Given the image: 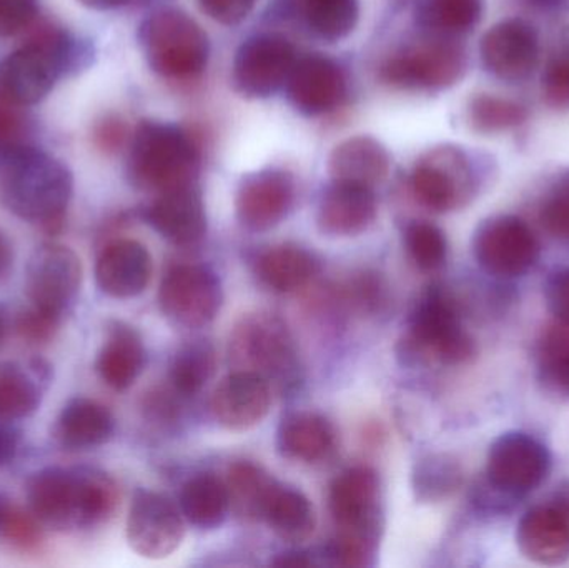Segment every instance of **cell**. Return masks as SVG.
Masks as SVG:
<instances>
[{"label": "cell", "instance_id": "1", "mask_svg": "<svg viewBox=\"0 0 569 568\" xmlns=\"http://www.w3.org/2000/svg\"><path fill=\"white\" fill-rule=\"evenodd\" d=\"M27 502L40 524L56 530L89 529L112 516L117 484L93 469H46L27 482Z\"/></svg>", "mask_w": 569, "mask_h": 568}, {"label": "cell", "instance_id": "2", "mask_svg": "<svg viewBox=\"0 0 569 568\" xmlns=\"http://www.w3.org/2000/svg\"><path fill=\"white\" fill-rule=\"evenodd\" d=\"M72 190L70 170L33 147L0 157V203L19 219L56 232L62 227Z\"/></svg>", "mask_w": 569, "mask_h": 568}, {"label": "cell", "instance_id": "3", "mask_svg": "<svg viewBox=\"0 0 569 568\" xmlns=\"http://www.w3.org/2000/svg\"><path fill=\"white\" fill-rule=\"evenodd\" d=\"M199 167V146L182 127L143 120L133 132L127 173L139 189L160 193L192 186Z\"/></svg>", "mask_w": 569, "mask_h": 568}, {"label": "cell", "instance_id": "4", "mask_svg": "<svg viewBox=\"0 0 569 568\" xmlns=\"http://www.w3.org/2000/svg\"><path fill=\"white\" fill-rule=\"evenodd\" d=\"M401 347L410 362L465 366L477 357V343L465 330L457 302L438 286L415 307Z\"/></svg>", "mask_w": 569, "mask_h": 568}, {"label": "cell", "instance_id": "5", "mask_svg": "<svg viewBox=\"0 0 569 568\" xmlns=\"http://www.w3.org/2000/svg\"><path fill=\"white\" fill-rule=\"evenodd\" d=\"M230 360L237 370L257 373L280 389L298 382L297 346L287 323L276 313H249L237 323L230 337Z\"/></svg>", "mask_w": 569, "mask_h": 568}, {"label": "cell", "instance_id": "6", "mask_svg": "<svg viewBox=\"0 0 569 568\" xmlns=\"http://www.w3.org/2000/svg\"><path fill=\"white\" fill-rule=\"evenodd\" d=\"M139 40L149 66L167 79H193L209 63V37L180 10H159L147 17Z\"/></svg>", "mask_w": 569, "mask_h": 568}, {"label": "cell", "instance_id": "7", "mask_svg": "<svg viewBox=\"0 0 569 568\" xmlns=\"http://www.w3.org/2000/svg\"><path fill=\"white\" fill-rule=\"evenodd\" d=\"M66 33L47 29L0 62V96L22 107L49 96L72 59Z\"/></svg>", "mask_w": 569, "mask_h": 568}, {"label": "cell", "instance_id": "8", "mask_svg": "<svg viewBox=\"0 0 569 568\" xmlns=\"http://www.w3.org/2000/svg\"><path fill=\"white\" fill-rule=\"evenodd\" d=\"M421 206L433 212H453L467 206L478 189L477 170L465 150L437 147L425 153L410 177Z\"/></svg>", "mask_w": 569, "mask_h": 568}, {"label": "cell", "instance_id": "9", "mask_svg": "<svg viewBox=\"0 0 569 568\" xmlns=\"http://www.w3.org/2000/svg\"><path fill=\"white\" fill-rule=\"evenodd\" d=\"M551 472V454L541 440L520 430L501 434L487 457V484L505 499L537 490Z\"/></svg>", "mask_w": 569, "mask_h": 568}, {"label": "cell", "instance_id": "10", "mask_svg": "<svg viewBox=\"0 0 569 568\" xmlns=\"http://www.w3.org/2000/svg\"><path fill=\"white\" fill-rule=\"evenodd\" d=\"M473 256L478 266L497 279L527 276L540 259L541 246L531 227L517 216H495L475 230Z\"/></svg>", "mask_w": 569, "mask_h": 568}, {"label": "cell", "instance_id": "11", "mask_svg": "<svg viewBox=\"0 0 569 568\" xmlns=\"http://www.w3.org/2000/svg\"><path fill=\"white\" fill-rule=\"evenodd\" d=\"M223 292L219 277L202 266L173 267L163 277L159 302L177 326L199 329L219 316Z\"/></svg>", "mask_w": 569, "mask_h": 568}, {"label": "cell", "instance_id": "12", "mask_svg": "<svg viewBox=\"0 0 569 568\" xmlns=\"http://www.w3.org/2000/svg\"><path fill=\"white\" fill-rule=\"evenodd\" d=\"M82 286V263L72 249L43 243L30 256L26 293L36 309L62 317Z\"/></svg>", "mask_w": 569, "mask_h": 568}, {"label": "cell", "instance_id": "13", "mask_svg": "<svg viewBox=\"0 0 569 568\" xmlns=\"http://www.w3.org/2000/svg\"><path fill=\"white\" fill-rule=\"evenodd\" d=\"M463 72V50L447 40H431L388 59L381 79L400 89L440 90L458 82Z\"/></svg>", "mask_w": 569, "mask_h": 568}, {"label": "cell", "instance_id": "14", "mask_svg": "<svg viewBox=\"0 0 569 568\" xmlns=\"http://www.w3.org/2000/svg\"><path fill=\"white\" fill-rule=\"evenodd\" d=\"M295 62V49L287 37L279 33L250 37L237 50L233 60V87L252 99L272 96L287 83Z\"/></svg>", "mask_w": 569, "mask_h": 568}, {"label": "cell", "instance_id": "15", "mask_svg": "<svg viewBox=\"0 0 569 568\" xmlns=\"http://www.w3.org/2000/svg\"><path fill=\"white\" fill-rule=\"evenodd\" d=\"M330 512L338 534L377 546L381 530L380 480L367 467L345 470L330 486Z\"/></svg>", "mask_w": 569, "mask_h": 568}, {"label": "cell", "instance_id": "16", "mask_svg": "<svg viewBox=\"0 0 569 568\" xmlns=\"http://www.w3.org/2000/svg\"><path fill=\"white\" fill-rule=\"evenodd\" d=\"M186 537L182 512L162 494L137 490L127 517V540L146 559L172 556Z\"/></svg>", "mask_w": 569, "mask_h": 568}, {"label": "cell", "instance_id": "17", "mask_svg": "<svg viewBox=\"0 0 569 568\" xmlns=\"http://www.w3.org/2000/svg\"><path fill=\"white\" fill-rule=\"evenodd\" d=\"M480 52L488 72L497 79L521 82L537 69L540 40L537 30L525 20H501L485 33Z\"/></svg>", "mask_w": 569, "mask_h": 568}, {"label": "cell", "instance_id": "18", "mask_svg": "<svg viewBox=\"0 0 569 568\" xmlns=\"http://www.w3.org/2000/svg\"><path fill=\"white\" fill-rule=\"evenodd\" d=\"M291 106L308 117L323 116L343 102L347 79L330 57L311 53L295 62L287 80Z\"/></svg>", "mask_w": 569, "mask_h": 568}, {"label": "cell", "instance_id": "19", "mask_svg": "<svg viewBox=\"0 0 569 568\" xmlns=\"http://www.w3.org/2000/svg\"><path fill=\"white\" fill-rule=\"evenodd\" d=\"M295 202V180L279 169L260 170L243 179L237 192V217L247 229L263 232L288 216Z\"/></svg>", "mask_w": 569, "mask_h": 568}, {"label": "cell", "instance_id": "20", "mask_svg": "<svg viewBox=\"0 0 569 568\" xmlns=\"http://www.w3.org/2000/svg\"><path fill=\"white\" fill-rule=\"evenodd\" d=\"M272 406V386L263 377L246 370L227 376L212 396L213 417L229 430H249L259 426Z\"/></svg>", "mask_w": 569, "mask_h": 568}, {"label": "cell", "instance_id": "21", "mask_svg": "<svg viewBox=\"0 0 569 568\" xmlns=\"http://www.w3.org/2000/svg\"><path fill=\"white\" fill-rule=\"evenodd\" d=\"M152 269V257L142 243L113 240L97 259V286L113 299H132L147 289Z\"/></svg>", "mask_w": 569, "mask_h": 568}, {"label": "cell", "instance_id": "22", "mask_svg": "<svg viewBox=\"0 0 569 568\" xmlns=\"http://www.w3.org/2000/svg\"><path fill=\"white\" fill-rule=\"evenodd\" d=\"M150 226L177 246H193L207 232V212L202 196L192 186L160 192L147 210Z\"/></svg>", "mask_w": 569, "mask_h": 568}, {"label": "cell", "instance_id": "23", "mask_svg": "<svg viewBox=\"0 0 569 568\" xmlns=\"http://www.w3.org/2000/svg\"><path fill=\"white\" fill-rule=\"evenodd\" d=\"M521 556L538 566H561L569 559V517L567 510L538 506L528 510L517 527Z\"/></svg>", "mask_w": 569, "mask_h": 568}, {"label": "cell", "instance_id": "24", "mask_svg": "<svg viewBox=\"0 0 569 568\" xmlns=\"http://www.w3.org/2000/svg\"><path fill=\"white\" fill-rule=\"evenodd\" d=\"M377 217V197L370 187L333 182L320 200L317 223L330 237L365 232Z\"/></svg>", "mask_w": 569, "mask_h": 568}, {"label": "cell", "instance_id": "25", "mask_svg": "<svg viewBox=\"0 0 569 568\" xmlns=\"http://www.w3.org/2000/svg\"><path fill=\"white\" fill-rule=\"evenodd\" d=\"M390 166L387 147L368 136L351 137L338 143L328 160L333 182L355 183L370 189L387 179Z\"/></svg>", "mask_w": 569, "mask_h": 568}, {"label": "cell", "instance_id": "26", "mask_svg": "<svg viewBox=\"0 0 569 568\" xmlns=\"http://www.w3.org/2000/svg\"><path fill=\"white\" fill-rule=\"evenodd\" d=\"M116 432L112 412L96 400H70L53 427V437L66 450H90L103 446Z\"/></svg>", "mask_w": 569, "mask_h": 568}, {"label": "cell", "instance_id": "27", "mask_svg": "<svg viewBox=\"0 0 569 568\" xmlns=\"http://www.w3.org/2000/svg\"><path fill=\"white\" fill-rule=\"evenodd\" d=\"M146 366V349L139 332L126 323L116 322L107 330V339L97 356V372L113 390L133 386Z\"/></svg>", "mask_w": 569, "mask_h": 568}, {"label": "cell", "instance_id": "28", "mask_svg": "<svg viewBox=\"0 0 569 568\" xmlns=\"http://www.w3.org/2000/svg\"><path fill=\"white\" fill-rule=\"evenodd\" d=\"M277 442L287 459L313 466L333 454L335 429L320 413H290L280 423Z\"/></svg>", "mask_w": 569, "mask_h": 568}, {"label": "cell", "instance_id": "29", "mask_svg": "<svg viewBox=\"0 0 569 568\" xmlns=\"http://www.w3.org/2000/svg\"><path fill=\"white\" fill-rule=\"evenodd\" d=\"M262 520L283 542H307L317 527V516L310 500L300 490L277 484L263 510Z\"/></svg>", "mask_w": 569, "mask_h": 568}, {"label": "cell", "instance_id": "30", "mask_svg": "<svg viewBox=\"0 0 569 568\" xmlns=\"http://www.w3.org/2000/svg\"><path fill=\"white\" fill-rule=\"evenodd\" d=\"M318 263L308 250L298 246H279L257 260V276L273 292L288 293L307 286L317 276Z\"/></svg>", "mask_w": 569, "mask_h": 568}, {"label": "cell", "instance_id": "31", "mask_svg": "<svg viewBox=\"0 0 569 568\" xmlns=\"http://www.w3.org/2000/svg\"><path fill=\"white\" fill-rule=\"evenodd\" d=\"M180 509L197 529H219L232 509L227 484L210 474L193 477L180 494Z\"/></svg>", "mask_w": 569, "mask_h": 568}, {"label": "cell", "instance_id": "32", "mask_svg": "<svg viewBox=\"0 0 569 568\" xmlns=\"http://www.w3.org/2000/svg\"><path fill=\"white\" fill-rule=\"evenodd\" d=\"M538 382L548 396L569 400V322L551 323L537 346Z\"/></svg>", "mask_w": 569, "mask_h": 568}, {"label": "cell", "instance_id": "33", "mask_svg": "<svg viewBox=\"0 0 569 568\" xmlns=\"http://www.w3.org/2000/svg\"><path fill=\"white\" fill-rule=\"evenodd\" d=\"M230 507L247 520H262L267 502L277 487L276 480L252 462L233 464L227 477Z\"/></svg>", "mask_w": 569, "mask_h": 568}, {"label": "cell", "instance_id": "34", "mask_svg": "<svg viewBox=\"0 0 569 568\" xmlns=\"http://www.w3.org/2000/svg\"><path fill=\"white\" fill-rule=\"evenodd\" d=\"M411 484L420 502H441L460 489L463 484V469L448 454H431L415 464Z\"/></svg>", "mask_w": 569, "mask_h": 568}, {"label": "cell", "instance_id": "35", "mask_svg": "<svg viewBox=\"0 0 569 568\" xmlns=\"http://www.w3.org/2000/svg\"><path fill=\"white\" fill-rule=\"evenodd\" d=\"M308 29L328 42H337L353 32L360 7L358 0H297Z\"/></svg>", "mask_w": 569, "mask_h": 568}, {"label": "cell", "instance_id": "36", "mask_svg": "<svg viewBox=\"0 0 569 568\" xmlns=\"http://www.w3.org/2000/svg\"><path fill=\"white\" fill-rule=\"evenodd\" d=\"M217 370L216 347L207 340H196L180 347L170 366V382L180 397L199 393Z\"/></svg>", "mask_w": 569, "mask_h": 568}, {"label": "cell", "instance_id": "37", "mask_svg": "<svg viewBox=\"0 0 569 568\" xmlns=\"http://www.w3.org/2000/svg\"><path fill=\"white\" fill-rule=\"evenodd\" d=\"M40 406L36 380L16 363H0V420L26 419Z\"/></svg>", "mask_w": 569, "mask_h": 568}, {"label": "cell", "instance_id": "38", "mask_svg": "<svg viewBox=\"0 0 569 568\" xmlns=\"http://www.w3.org/2000/svg\"><path fill=\"white\" fill-rule=\"evenodd\" d=\"M528 112L517 100L481 93L468 106V122L480 133H500L521 126Z\"/></svg>", "mask_w": 569, "mask_h": 568}, {"label": "cell", "instance_id": "39", "mask_svg": "<svg viewBox=\"0 0 569 568\" xmlns=\"http://www.w3.org/2000/svg\"><path fill=\"white\" fill-rule=\"evenodd\" d=\"M405 246L418 269L433 272L447 262L448 242L443 230L431 222L415 220L405 230Z\"/></svg>", "mask_w": 569, "mask_h": 568}, {"label": "cell", "instance_id": "40", "mask_svg": "<svg viewBox=\"0 0 569 568\" xmlns=\"http://www.w3.org/2000/svg\"><path fill=\"white\" fill-rule=\"evenodd\" d=\"M481 0H427L425 20L443 33H463L477 26Z\"/></svg>", "mask_w": 569, "mask_h": 568}, {"label": "cell", "instance_id": "41", "mask_svg": "<svg viewBox=\"0 0 569 568\" xmlns=\"http://www.w3.org/2000/svg\"><path fill=\"white\" fill-rule=\"evenodd\" d=\"M341 297L357 312L373 316L387 306V283L378 273L360 272L345 283Z\"/></svg>", "mask_w": 569, "mask_h": 568}, {"label": "cell", "instance_id": "42", "mask_svg": "<svg viewBox=\"0 0 569 568\" xmlns=\"http://www.w3.org/2000/svg\"><path fill=\"white\" fill-rule=\"evenodd\" d=\"M26 107L0 96V157L30 146V122Z\"/></svg>", "mask_w": 569, "mask_h": 568}, {"label": "cell", "instance_id": "43", "mask_svg": "<svg viewBox=\"0 0 569 568\" xmlns=\"http://www.w3.org/2000/svg\"><path fill=\"white\" fill-rule=\"evenodd\" d=\"M39 524L32 512H23L12 504L3 519L2 527H0V537L17 549H37L42 542V530H40Z\"/></svg>", "mask_w": 569, "mask_h": 568}, {"label": "cell", "instance_id": "44", "mask_svg": "<svg viewBox=\"0 0 569 568\" xmlns=\"http://www.w3.org/2000/svg\"><path fill=\"white\" fill-rule=\"evenodd\" d=\"M543 99L555 109H569V46L548 60L543 72Z\"/></svg>", "mask_w": 569, "mask_h": 568}, {"label": "cell", "instance_id": "45", "mask_svg": "<svg viewBox=\"0 0 569 568\" xmlns=\"http://www.w3.org/2000/svg\"><path fill=\"white\" fill-rule=\"evenodd\" d=\"M540 220L551 236L569 240V176L548 193L541 206Z\"/></svg>", "mask_w": 569, "mask_h": 568}, {"label": "cell", "instance_id": "46", "mask_svg": "<svg viewBox=\"0 0 569 568\" xmlns=\"http://www.w3.org/2000/svg\"><path fill=\"white\" fill-rule=\"evenodd\" d=\"M60 319L62 317L30 307L17 319V332L29 343L49 342L59 329Z\"/></svg>", "mask_w": 569, "mask_h": 568}, {"label": "cell", "instance_id": "47", "mask_svg": "<svg viewBox=\"0 0 569 568\" xmlns=\"http://www.w3.org/2000/svg\"><path fill=\"white\" fill-rule=\"evenodd\" d=\"M36 17V0H0V39L22 32Z\"/></svg>", "mask_w": 569, "mask_h": 568}, {"label": "cell", "instance_id": "48", "mask_svg": "<svg viewBox=\"0 0 569 568\" xmlns=\"http://www.w3.org/2000/svg\"><path fill=\"white\" fill-rule=\"evenodd\" d=\"M200 9L222 26L243 22L256 7V0H199Z\"/></svg>", "mask_w": 569, "mask_h": 568}, {"label": "cell", "instance_id": "49", "mask_svg": "<svg viewBox=\"0 0 569 568\" xmlns=\"http://www.w3.org/2000/svg\"><path fill=\"white\" fill-rule=\"evenodd\" d=\"M545 300L555 319L569 322V266L551 273L545 286Z\"/></svg>", "mask_w": 569, "mask_h": 568}, {"label": "cell", "instance_id": "50", "mask_svg": "<svg viewBox=\"0 0 569 568\" xmlns=\"http://www.w3.org/2000/svg\"><path fill=\"white\" fill-rule=\"evenodd\" d=\"M179 403L172 399L169 392H152L146 400V410L150 419L159 422H172L179 412Z\"/></svg>", "mask_w": 569, "mask_h": 568}, {"label": "cell", "instance_id": "51", "mask_svg": "<svg viewBox=\"0 0 569 568\" xmlns=\"http://www.w3.org/2000/svg\"><path fill=\"white\" fill-rule=\"evenodd\" d=\"M127 137V127L122 120L107 119L100 123L96 132L97 143L103 150H117L122 147Z\"/></svg>", "mask_w": 569, "mask_h": 568}, {"label": "cell", "instance_id": "52", "mask_svg": "<svg viewBox=\"0 0 569 568\" xmlns=\"http://www.w3.org/2000/svg\"><path fill=\"white\" fill-rule=\"evenodd\" d=\"M20 434L6 423H0V467L16 459L19 452Z\"/></svg>", "mask_w": 569, "mask_h": 568}, {"label": "cell", "instance_id": "53", "mask_svg": "<svg viewBox=\"0 0 569 568\" xmlns=\"http://www.w3.org/2000/svg\"><path fill=\"white\" fill-rule=\"evenodd\" d=\"M13 266V249L9 239L0 232V282L9 277Z\"/></svg>", "mask_w": 569, "mask_h": 568}, {"label": "cell", "instance_id": "54", "mask_svg": "<svg viewBox=\"0 0 569 568\" xmlns=\"http://www.w3.org/2000/svg\"><path fill=\"white\" fill-rule=\"evenodd\" d=\"M79 2L93 10H112L126 6L130 0H79Z\"/></svg>", "mask_w": 569, "mask_h": 568}, {"label": "cell", "instance_id": "55", "mask_svg": "<svg viewBox=\"0 0 569 568\" xmlns=\"http://www.w3.org/2000/svg\"><path fill=\"white\" fill-rule=\"evenodd\" d=\"M10 506H12V502H10V500H7L6 497L0 496V527H2L3 519H6Z\"/></svg>", "mask_w": 569, "mask_h": 568}, {"label": "cell", "instance_id": "56", "mask_svg": "<svg viewBox=\"0 0 569 568\" xmlns=\"http://www.w3.org/2000/svg\"><path fill=\"white\" fill-rule=\"evenodd\" d=\"M6 336H7L6 316H3L2 310H0V349H2L3 340H6Z\"/></svg>", "mask_w": 569, "mask_h": 568}, {"label": "cell", "instance_id": "57", "mask_svg": "<svg viewBox=\"0 0 569 568\" xmlns=\"http://www.w3.org/2000/svg\"><path fill=\"white\" fill-rule=\"evenodd\" d=\"M538 2H545V3H548V2H557V0H538Z\"/></svg>", "mask_w": 569, "mask_h": 568}, {"label": "cell", "instance_id": "58", "mask_svg": "<svg viewBox=\"0 0 569 568\" xmlns=\"http://www.w3.org/2000/svg\"><path fill=\"white\" fill-rule=\"evenodd\" d=\"M568 517H569V510H567Z\"/></svg>", "mask_w": 569, "mask_h": 568}]
</instances>
